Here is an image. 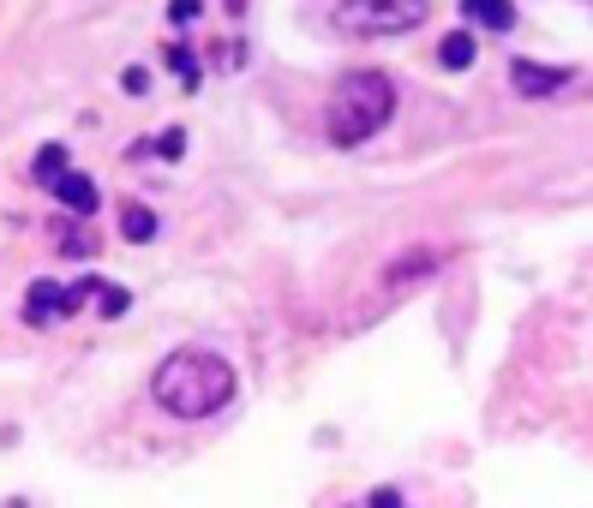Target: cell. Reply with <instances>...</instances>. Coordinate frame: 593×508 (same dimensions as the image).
<instances>
[{"label":"cell","mask_w":593,"mask_h":508,"mask_svg":"<svg viewBox=\"0 0 593 508\" xmlns=\"http://www.w3.org/2000/svg\"><path fill=\"white\" fill-rule=\"evenodd\" d=\"M150 395L168 406L174 418H210L234 401V365L222 353H205V347H181L156 365L150 377Z\"/></svg>","instance_id":"6da1fadb"},{"label":"cell","mask_w":593,"mask_h":508,"mask_svg":"<svg viewBox=\"0 0 593 508\" xmlns=\"http://www.w3.org/2000/svg\"><path fill=\"white\" fill-rule=\"evenodd\" d=\"M389 114H396L389 72H348V79H336L330 102H324V132L348 150V144H365L372 132H384Z\"/></svg>","instance_id":"7a4b0ae2"},{"label":"cell","mask_w":593,"mask_h":508,"mask_svg":"<svg viewBox=\"0 0 593 508\" xmlns=\"http://www.w3.org/2000/svg\"><path fill=\"white\" fill-rule=\"evenodd\" d=\"M426 0H342L336 7V31L348 36H402L414 24H426Z\"/></svg>","instance_id":"3957f363"},{"label":"cell","mask_w":593,"mask_h":508,"mask_svg":"<svg viewBox=\"0 0 593 508\" xmlns=\"http://www.w3.org/2000/svg\"><path fill=\"white\" fill-rule=\"evenodd\" d=\"M575 72L570 67H539V60H510V84L522 96H558Z\"/></svg>","instance_id":"277c9868"},{"label":"cell","mask_w":593,"mask_h":508,"mask_svg":"<svg viewBox=\"0 0 593 508\" xmlns=\"http://www.w3.org/2000/svg\"><path fill=\"white\" fill-rule=\"evenodd\" d=\"M24 317H31V323H60V317H72V294L60 282H36L31 294H24Z\"/></svg>","instance_id":"5b68a950"},{"label":"cell","mask_w":593,"mask_h":508,"mask_svg":"<svg viewBox=\"0 0 593 508\" xmlns=\"http://www.w3.org/2000/svg\"><path fill=\"white\" fill-rule=\"evenodd\" d=\"M55 198L67 203L72 215H96V203H103V192H96V180H91V174H79V168H67V174L55 180Z\"/></svg>","instance_id":"8992f818"},{"label":"cell","mask_w":593,"mask_h":508,"mask_svg":"<svg viewBox=\"0 0 593 508\" xmlns=\"http://www.w3.org/2000/svg\"><path fill=\"white\" fill-rule=\"evenodd\" d=\"M462 19H474L479 31H515V7H510V0H462Z\"/></svg>","instance_id":"52a82bcc"},{"label":"cell","mask_w":593,"mask_h":508,"mask_svg":"<svg viewBox=\"0 0 593 508\" xmlns=\"http://www.w3.org/2000/svg\"><path fill=\"white\" fill-rule=\"evenodd\" d=\"M438 60H444V67H450V72H468V67H474V60H479V43H474V36H468V31H450V36H444V43H438Z\"/></svg>","instance_id":"ba28073f"},{"label":"cell","mask_w":593,"mask_h":508,"mask_svg":"<svg viewBox=\"0 0 593 508\" xmlns=\"http://www.w3.org/2000/svg\"><path fill=\"white\" fill-rule=\"evenodd\" d=\"M67 168H72V162H67V144H43V150H36V162H31V180L55 192V180H60Z\"/></svg>","instance_id":"9c48e42d"},{"label":"cell","mask_w":593,"mask_h":508,"mask_svg":"<svg viewBox=\"0 0 593 508\" xmlns=\"http://www.w3.org/2000/svg\"><path fill=\"white\" fill-rule=\"evenodd\" d=\"M162 60H168V72L181 79V91H198V84H205V72H198V55H193L186 43H168V48H162Z\"/></svg>","instance_id":"30bf717a"},{"label":"cell","mask_w":593,"mask_h":508,"mask_svg":"<svg viewBox=\"0 0 593 508\" xmlns=\"http://www.w3.org/2000/svg\"><path fill=\"white\" fill-rule=\"evenodd\" d=\"M120 234L132 239V246H144V239H156V215H150L144 203L126 198V203H120Z\"/></svg>","instance_id":"8fae6325"},{"label":"cell","mask_w":593,"mask_h":508,"mask_svg":"<svg viewBox=\"0 0 593 508\" xmlns=\"http://www.w3.org/2000/svg\"><path fill=\"white\" fill-rule=\"evenodd\" d=\"M126 305H132V294H126V287H108V282H103V294H96V311H103V317H126Z\"/></svg>","instance_id":"7c38bea8"},{"label":"cell","mask_w":593,"mask_h":508,"mask_svg":"<svg viewBox=\"0 0 593 508\" xmlns=\"http://www.w3.org/2000/svg\"><path fill=\"white\" fill-rule=\"evenodd\" d=\"M60 251H72V258L84 251V258H91V251H96V234H91V227H84V234H79V227H67V234H60Z\"/></svg>","instance_id":"4fadbf2b"},{"label":"cell","mask_w":593,"mask_h":508,"mask_svg":"<svg viewBox=\"0 0 593 508\" xmlns=\"http://www.w3.org/2000/svg\"><path fill=\"white\" fill-rule=\"evenodd\" d=\"M156 156H168V162H181V156H186V132H181V126L156 138Z\"/></svg>","instance_id":"5bb4252c"},{"label":"cell","mask_w":593,"mask_h":508,"mask_svg":"<svg viewBox=\"0 0 593 508\" xmlns=\"http://www.w3.org/2000/svg\"><path fill=\"white\" fill-rule=\"evenodd\" d=\"M120 91H126V96H144V91H150V72H144V67H126V72H120Z\"/></svg>","instance_id":"9a60e30c"},{"label":"cell","mask_w":593,"mask_h":508,"mask_svg":"<svg viewBox=\"0 0 593 508\" xmlns=\"http://www.w3.org/2000/svg\"><path fill=\"white\" fill-rule=\"evenodd\" d=\"M198 12H205V0H168V19L174 24H193Z\"/></svg>","instance_id":"2e32d148"},{"label":"cell","mask_w":593,"mask_h":508,"mask_svg":"<svg viewBox=\"0 0 593 508\" xmlns=\"http://www.w3.org/2000/svg\"><path fill=\"white\" fill-rule=\"evenodd\" d=\"M222 7H229V12H246V0H222Z\"/></svg>","instance_id":"e0dca14e"}]
</instances>
